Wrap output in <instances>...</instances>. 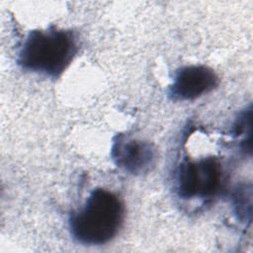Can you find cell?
<instances>
[{
  "instance_id": "2",
  "label": "cell",
  "mask_w": 253,
  "mask_h": 253,
  "mask_svg": "<svg viewBox=\"0 0 253 253\" xmlns=\"http://www.w3.org/2000/svg\"><path fill=\"white\" fill-rule=\"evenodd\" d=\"M124 218L122 199L108 189L96 188L84 204L70 214L68 225L74 240L95 246L111 241L122 227Z\"/></svg>"
},
{
  "instance_id": "4",
  "label": "cell",
  "mask_w": 253,
  "mask_h": 253,
  "mask_svg": "<svg viewBox=\"0 0 253 253\" xmlns=\"http://www.w3.org/2000/svg\"><path fill=\"white\" fill-rule=\"evenodd\" d=\"M111 157L120 169L141 175L154 167L157 152L152 143L127 133H118L112 143Z\"/></svg>"
},
{
  "instance_id": "5",
  "label": "cell",
  "mask_w": 253,
  "mask_h": 253,
  "mask_svg": "<svg viewBox=\"0 0 253 253\" xmlns=\"http://www.w3.org/2000/svg\"><path fill=\"white\" fill-rule=\"evenodd\" d=\"M218 76L208 65L191 64L176 70L168 89V96L173 101H193L218 85Z\"/></svg>"
},
{
  "instance_id": "1",
  "label": "cell",
  "mask_w": 253,
  "mask_h": 253,
  "mask_svg": "<svg viewBox=\"0 0 253 253\" xmlns=\"http://www.w3.org/2000/svg\"><path fill=\"white\" fill-rule=\"evenodd\" d=\"M79 50V40L71 29L49 26L29 32L17 63L25 71L56 79L70 65Z\"/></svg>"
},
{
  "instance_id": "3",
  "label": "cell",
  "mask_w": 253,
  "mask_h": 253,
  "mask_svg": "<svg viewBox=\"0 0 253 253\" xmlns=\"http://www.w3.org/2000/svg\"><path fill=\"white\" fill-rule=\"evenodd\" d=\"M222 181V167L216 157L184 158L177 169L176 192L186 201H207L219 193Z\"/></svg>"
}]
</instances>
